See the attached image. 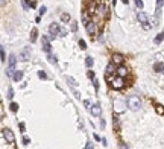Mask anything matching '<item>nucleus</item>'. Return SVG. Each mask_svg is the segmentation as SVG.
<instances>
[{
	"instance_id": "nucleus-1",
	"label": "nucleus",
	"mask_w": 164,
	"mask_h": 149,
	"mask_svg": "<svg viewBox=\"0 0 164 149\" xmlns=\"http://www.w3.org/2000/svg\"><path fill=\"white\" fill-rule=\"evenodd\" d=\"M126 105H128L129 110L132 111H138L141 108V99L138 96H129L128 101H126Z\"/></svg>"
},
{
	"instance_id": "nucleus-2",
	"label": "nucleus",
	"mask_w": 164,
	"mask_h": 149,
	"mask_svg": "<svg viewBox=\"0 0 164 149\" xmlns=\"http://www.w3.org/2000/svg\"><path fill=\"white\" fill-rule=\"evenodd\" d=\"M15 64H17L15 55H9V64H8V69H6V75L9 78H12L14 73H15Z\"/></svg>"
},
{
	"instance_id": "nucleus-3",
	"label": "nucleus",
	"mask_w": 164,
	"mask_h": 149,
	"mask_svg": "<svg viewBox=\"0 0 164 149\" xmlns=\"http://www.w3.org/2000/svg\"><path fill=\"white\" fill-rule=\"evenodd\" d=\"M109 84H111V87L114 88V90H120V88H123V85H125V81H123L122 76H117V78H112Z\"/></svg>"
},
{
	"instance_id": "nucleus-4",
	"label": "nucleus",
	"mask_w": 164,
	"mask_h": 149,
	"mask_svg": "<svg viewBox=\"0 0 164 149\" xmlns=\"http://www.w3.org/2000/svg\"><path fill=\"white\" fill-rule=\"evenodd\" d=\"M3 137H5V140H6V143H15V135H14V132H12L9 128H5L3 129Z\"/></svg>"
},
{
	"instance_id": "nucleus-5",
	"label": "nucleus",
	"mask_w": 164,
	"mask_h": 149,
	"mask_svg": "<svg viewBox=\"0 0 164 149\" xmlns=\"http://www.w3.org/2000/svg\"><path fill=\"white\" fill-rule=\"evenodd\" d=\"M49 31H50L49 40H55L56 34L61 32V28H59V24H58V23H52V24H50V28H49Z\"/></svg>"
},
{
	"instance_id": "nucleus-6",
	"label": "nucleus",
	"mask_w": 164,
	"mask_h": 149,
	"mask_svg": "<svg viewBox=\"0 0 164 149\" xmlns=\"http://www.w3.org/2000/svg\"><path fill=\"white\" fill-rule=\"evenodd\" d=\"M137 17H138V21L143 24V28H144V29H149V28H150V24L147 23V15L144 14V12H138V15H137Z\"/></svg>"
},
{
	"instance_id": "nucleus-7",
	"label": "nucleus",
	"mask_w": 164,
	"mask_h": 149,
	"mask_svg": "<svg viewBox=\"0 0 164 149\" xmlns=\"http://www.w3.org/2000/svg\"><path fill=\"white\" fill-rule=\"evenodd\" d=\"M85 29H87L88 35H91V37H94V35H96V31H97L96 24H94V21H88V23L85 24Z\"/></svg>"
},
{
	"instance_id": "nucleus-8",
	"label": "nucleus",
	"mask_w": 164,
	"mask_h": 149,
	"mask_svg": "<svg viewBox=\"0 0 164 149\" xmlns=\"http://www.w3.org/2000/svg\"><path fill=\"white\" fill-rule=\"evenodd\" d=\"M91 114H93V116H96V117H99L100 114H102V108H100V105H99V103L91 105Z\"/></svg>"
},
{
	"instance_id": "nucleus-9",
	"label": "nucleus",
	"mask_w": 164,
	"mask_h": 149,
	"mask_svg": "<svg viewBox=\"0 0 164 149\" xmlns=\"http://www.w3.org/2000/svg\"><path fill=\"white\" fill-rule=\"evenodd\" d=\"M43 50L46 53H50V50H52V47H50V43H49V38L47 37H43Z\"/></svg>"
},
{
	"instance_id": "nucleus-10",
	"label": "nucleus",
	"mask_w": 164,
	"mask_h": 149,
	"mask_svg": "<svg viewBox=\"0 0 164 149\" xmlns=\"http://www.w3.org/2000/svg\"><path fill=\"white\" fill-rule=\"evenodd\" d=\"M116 72H117V75L122 76V78H125L126 75H128V69H126V67H123V65H119L117 69H116Z\"/></svg>"
},
{
	"instance_id": "nucleus-11",
	"label": "nucleus",
	"mask_w": 164,
	"mask_h": 149,
	"mask_svg": "<svg viewBox=\"0 0 164 149\" xmlns=\"http://www.w3.org/2000/svg\"><path fill=\"white\" fill-rule=\"evenodd\" d=\"M112 62H114L116 65H122L123 64V57L119 55V53H116V55L112 57Z\"/></svg>"
},
{
	"instance_id": "nucleus-12",
	"label": "nucleus",
	"mask_w": 164,
	"mask_h": 149,
	"mask_svg": "<svg viewBox=\"0 0 164 149\" xmlns=\"http://www.w3.org/2000/svg\"><path fill=\"white\" fill-rule=\"evenodd\" d=\"M12 78H14L15 82H20V81L23 79V72L21 70H15V73H14V76H12Z\"/></svg>"
},
{
	"instance_id": "nucleus-13",
	"label": "nucleus",
	"mask_w": 164,
	"mask_h": 149,
	"mask_svg": "<svg viewBox=\"0 0 164 149\" xmlns=\"http://www.w3.org/2000/svg\"><path fill=\"white\" fill-rule=\"evenodd\" d=\"M114 106H116V111H123V108H125V103L122 102V101H116L114 102Z\"/></svg>"
},
{
	"instance_id": "nucleus-14",
	"label": "nucleus",
	"mask_w": 164,
	"mask_h": 149,
	"mask_svg": "<svg viewBox=\"0 0 164 149\" xmlns=\"http://www.w3.org/2000/svg\"><path fill=\"white\" fill-rule=\"evenodd\" d=\"M28 59H29V47L23 49L21 52V61H28Z\"/></svg>"
},
{
	"instance_id": "nucleus-15",
	"label": "nucleus",
	"mask_w": 164,
	"mask_h": 149,
	"mask_svg": "<svg viewBox=\"0 0 164 149\" xmlns=\"http://www.w3.org/2000/svg\"><path fill=\"white\" fill-rule=\"evenodd\" d=\"M116 72V64L114 62H109L106 67V73H114Z\"/></svg>"
},
{
	"instance_id": "nucleus-16",
	"label": "nucleus",
	"mask_w": 164,
	"mask_h": 149,
	"mask_svg": "<svg viewBox=\"0 0 164 149\" xmlns=\"http://www.w3.org/2000/svg\"><path fill=\"white\" fill-rule=\"evenodd\" d=\"M97 12H99L100 15H106V12H108V8H106L105 5H100V6H99V11H97Z\"/></svg>"
},
{
	"instance_id": "nucleus-17",
	"label": "nucleus",
	"mask_w": 164,
	"mask_h": 149,
	"mask_svg": "<svg viewBox=\"0 0 164 149\" xmlns=\"http://www.w3.org/2000/svg\"><path fill=\"white\" fill-rule=\"evenodd\" d=\"M163 3H164V0H157V17L160 15V12H161V8H163Z\"/></svg>"
},
{
	"instance_id": "nucleus-18",
	"label": "nucleus",
	"mask_w": 164,
	"mask_h": 149,
	"mask_svg": "<svg viewBox=\"0 0 164 149\" xmlns=\"http://www.w3.org/2000/svg\"><path fill=\"white\" fill-rule=\"evenodd\" d=\"M154 69H155V72H163V70H164V64L157 62V64L154 65Z\"/></svg>"
},
{
	"instance_id": "nucleus-19",
	"label": "nucleus",
	"mask_w": 164,
	"mask_h": 149,
	"mask_svg": "<svg viewBox=\"0 0 164 149\" xmlns=\"http://www.w3.org/2000/svg\"><path fill=\"white\" fill-rule=\"evenodd\" d=\"M36 34H38V32H36V29H34V31L31 32V41H32V43H35L36 37H38V35H36Z\"/></svg>"
},
{
	"instance_id": "nucleus-20",
	"label": "nucleus",
	"mask_w": 164,
	"mask_h": 149,
	"mask_svg": "<svg viewBox=\"0 0 164 149\" xmlns=\"http://www.w3.org/2000/svg\"><path fill=\"white\" fill-rule=\"evenodd\" d=\"M9 108H11V111H14V113H15V111L18 110V105H17L15 102H11V105H9Z\"/></svg>"
},
{
	"instance_id": "nucleus-21",
	"label": "nucleus",
	"mask_w": 164,
	"mask_h": 149,
	"mask_svg": "<svg viewBox=\"0 0 164 149\" xmlns=\"http://www.w3.org/2000/svg\"><path fill=\"white\" fill-rule=\"evenodd\" d=\"M61 20L64 21V23H69V21H70V15H69V14H62V15H61Z\"/></svg>"
},
{
	"instance_id": "nucleus-22",
	"label": "nucleus",
	"mask_w": 164,
	"mask_h": 149,
	"mask_svg": "<svg viewBox=\"0 0 164 149\" xmlns=\"http://www.w3.org/2000/svg\"><path fill=\"white\" fill-rule=\"evenodd\" d=\"M85 65H87V67H91V65H93V58L87 57V59H85Z\"/></svg>"
},
{
	"instance_id": "nucleus-23",
	"label": "nucleus",
	"mask_w": 164,
	"mask_h": 149,
	"mask_svg": "<svg viewBox=\"0 0 164 149\" xmlns=\"http://www.w3.org/2000/svg\"><path fill=\"white\" fill-rule=\"evenodd\" d=\"M155 108H157V113L158 114H164V106L163 105H157Z\"/></svg>"
},
{
	"instance_id": "nucleus-24",
	"label": "nucleus",
	"mask_w": 164,
	"mask_h": 149,
	"mask_svg": "<svg viewBox=\"0 0 164 149\" xmlns=\"http://www.w3.org/2000/svg\"><path fill=\"white\" fill-rule=\"evenodd\" d=\"M163 40H164V34H160V35L155 38V43L158 44V43H161V41H163Z\"/></svg>"
},
{
	"instance_id": "nucleus-25",
	"label": "nucleus",
	"mask_w": 164,
	"mask_h": 149,
	"mask_svg": "<svg viewBox=\"0 0 164 149\" xmlns=\"http://www.w3.org/2000/svg\"><path fill=\"white\" fill-rule=\"evenodd\" d=\"M135 6L138 9H143V2H141V0H135Z\"/></svg>"
},
{
	"instance_id": "nucleus-26",
	"label": "nucleus",
	"mask_w": 164,
	"mask_h": 149,
	"mask_svg": "<svg viewBox=\"0 0 164 149\" xmlns=\"http://www.w3.org/2000/svg\"><path fill=\"white\" fill-rule=\"evenodd\" d=\"M12 98H14V90H12V88H9V90H8V99L11 101Z\"/></svg>"
},
{
	"instance_id": "nucleus-27",
	"label": "nucleus",
	"mask_w": 164,
	"mask_h": 149,
	"mask_svg": "<svg viewBox=\"0 0 164 149\" xmlns=\"http://www.w3.org/2000/svg\"><path fill=\"white\" fill-rule=\"evenodd\" d=\"M49 61L52 62V64H56V58L52 55V53H49Z\"/></svg>"
},
{
	"instance_id": "nucleus-28",
	"label": "nucleus",
	"mask_w": 164,
	"mask_h": 149,
	"mask_svg": "<svg viewBox=\"0 0 164 149\" xmlns=\"http://www.w3.org/2000/svg\"><path fill=\"white\" fill-rule=\"evenodd\" d=\"M67 82H69L70 85H73V87L76 85V82H74V79H73V78H70V76H67Z\"/></svg>"
},
{
	"instance_id": "nucleus-29",
	"label": "nucleus",
	"mask_w": 164,
	"mask_h": 149,
	"mask_svg": "<svg viewBox=\"0 0 164 149\" xmlns=\"http://www.w3.org/2000/svg\"><path fill=\"white\" fill-rule=\"evenodd\" d=\"M79 47H81L82 50H85V49H87V44H85L84 40H81V41H79Z\"/></svg>"
},
{
	"instance_id": "nucleus-30",
	"label": "nucleus",
	"mask_w": 164,
	"mask_h": 149,
	"mask_svg": "<svg viewBox=\"0 0 164 149\" xmlns=\"http://www.w3.org/2000/svg\"><path fill=\"white\" fill-rule=\"evenodd\" d=\"M0 59L2 61H5L6 58H5V52H3V47H0Z\"/></svg>"
},
{
	"instance_id": "nucleus-31",
	"label": "nucleus",
	"mask_w": 164,
	"mask_h": 149,
	"mask_svg": "<svg viewBox=\"0 0 164 149\" xmlns=\"http://www.w3.org/2000/svg\"><path fill=\"white\" fill-rule=\"evenodd\" d=\"M38 78H40V79H47V75H46L44 72H38Z\"/></svg>"
},
{
	"instance_id": "nucleus-32",
	"label": "nucleus",
	"mask_w": 164,
	"mask_h": 149,
	"mask_svg": "<svg viewBox=\"0 0 164 149\" xmlns=\"http://www.w3.org/2000/svg\"><path fill=\"white\" fill-rule=\"evenodd\" d=\"M71 31H73V32H76V31H78V24H76V21H73V23H71Z\"/></svg>"
},
{
	"instance_id": "nucleus-33",
	"label": "nucleus",
	"mask_w": 164,
	"mask_h": 149,
	"mask_svg": "<svg viewBox=\"0 0 164 149\" xmlns=\"http://www.w3.org/2000/svg\"><path fill=\"white\" fill-rule=\"evenodd\" d=\"M43 14H46V6H41V8H40V15H43Z\"/></svg>"
},
{
	"instance_id": "nucleus-34",
	"label": "nucleus",
	"mask_w": 164,
	"mask_h": 149,
	"mask_svg": "<svg viewBox=\"0 0 164 149\" xmlns=\"http://www.w3.org/2000/svg\"><path fill=\"white\" fill-rule=\"evenodd\" d=\"M93 85H94V88H99V84H97V81L93 78Z\"/></svg>"
},
{
	"instance_id": "nucleus-35",
	"label": "nucleus",
	"mask_w": 164,
	"mask_h": 149,
	"mask_svg": "<svg viewBox=\"0 0 164 149\" xmlns=\"http://www.w3.org/2000/svg\"><path fill=\"white\" fill-rule=\"evenodd\" d=\"M84 105H85L87 108H91V106H90V101H84Z\"/></svg>"
},
{
	"instance_id": "nucleus-36",
	"label": "nucleus",
	"mask_w": 164,
	"mask_h": 149,
	"mask_svg": "<svg viewBox=\"0 0 164 149\" xmlns=\"http://www.w3.org/2000/svg\"><path fill=\"white\" fill-rule=\"evenodd\" d=\"M23 145H29V139H28V137L23 139Z\"/></svg>"
},
{
	"instance_id": "nucleus-37",
	"label": "nucleus",
	"mask_w": 164,
	"mask_h": 149,
	"mask_svg": "<svg viewBox=\"0 0 164 149\" xmlns=\"http://www.w3.org/2000/svg\"><path fill=\"white\" fill-rule=\"evenodd\" d=\"M88 21H90V18H88V17H87V15H84V24H87V23H88Z\"/></svg>"
},
{
	"instance_id": "nucleus-38",
	"label": "nucleus",
	"mask_w": 164,
	"mask_h": 149,
	"mask_svg": "<svg viewBox=\"0 0 164 149\" xmlns=\"http://www.w3.org/2000/svg\"><path fill=\"white\" fill-rule=\"evenodd\" d=\"M18 126H20V129H21V132H24V125H23V123H20Z\"/></svg>"
},
{
	"instance_id": "nucleus-39",
	"label": "nucleus",
	"mask_w": 164,
	"mask_h": 149,
	"mask_svg": "<svg viewBox=\"0 0 164 149\" xmlns=\"http://www.w3.org/2000/svg\"><path fill=\"white\" fill-rule=\"evenodd\" d=\"M5 2H6V0H0V6H2V5H5Z\"/></svg>"
},
{
	"instance_id": "nucleus-40",
	"label": "nucleus",
	"mask_w": 164,
	"mask_h": 149,
	"mask_svg": "<svg viewBox=\"0 0 164 149\" xmlns=\"http://www.w3.org/2000/svg\"><path fill=\"white\" fill-rule=\"evenodd\" d=\"M122 2H123L125 5H128V0H122Z\"/></svg>"
},
{
	"instance_id": "nucleus-41",
	"label": "nucleus",
	"mask_w": 164,
	"mask_h": 149,
	"mask_svg": "<svg viewBox=\"0 0 164 149\" xmlns=\"http://www.w3.org/2000/svg\"><path fill=\"white\" fill-rule=\"evenodd\" d=\"M163 73H164V70H163Z\"/></svg>"
}]
</instances>
